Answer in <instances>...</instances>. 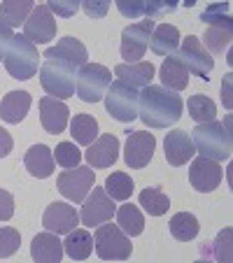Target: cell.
Wrapping results in <instances>:
<instances>
[{
  "instance_id": "obj_1",
  "label": "cell",
  "mask_w": 233,
  "mask_h": 263,
  "mask_svg": "<svg viewBox=\"0 0 233 263\" xmlns=\"http://www.w3.org/2000/svg\"><path fill=\"white\" fill-rule=\"evenodd\" d=\"M184 103L177 96V91H170L166 86H145L140 93V109L138 117L149 128H168L177 124L182 117Z\"/></svg>"
},
{
  "instance_id": "obj_2",
  "label": "cell",
  "mask_w": 233,
  "mask_h": 263,
  "mask_svg": "<svg viewBox=\"0 0 233 263\" xmlns=\"http://www.w3.org/2000/svg\"><path fill=\"white\" fill-rule=\"evenodd\" d=\"M191 142L196 147L201 156L212 161H226L231 159L233 152V138H231V128L228 124L222 121H205L199 124L191 130Z\"/></svg>"
},
{
  "instance_id": "obj_3",
  "label": "cell",
  "mask_w": 233,
  "mask_h": 263,
  "mask_svg": "<svg viewBox=\"0 0 233 263\" xmlns=\"http://www.w3.org/2000/svg\"><path fill=\"white\" fill-rule=\"evenodd\" d=\"M5 68L7 72L14 77V80H30L35 77V72L40 70V54H38V47L30 40H26L24 35H14L5 51Z\"/></svg>"
},
{
  "instance_id": "obj_4",
  "label": "cell",
  "mask_w": 233,
  "mask_h": 263,
  "mask_svg": "<svg viewBox=\"0 0 233 263\" xmlns=\"http://www.w3.org/2000/svg\"><path fill=\"white\" fill-rule=\"evenodd\" d=\"M94 247L98 258H103V261H126V258H131V252H133L131 238L117 223H110V221L96 226Z\"/></svg>"
},
{
  "instance_id": "obj_5",
  "label": "cell",
  "mask_w": 233,
  "mask_h": 263,
  "mask_svg": "<svg viewBox=\"0 0 233 263\" xmlns=\"http://www.w3.org/2000/svg\"><path fill=\"white\" fill-rule=\"evenodd\" d=\"M75 72L73 65L56 59H45L40 65V84L51 98L65 100L75 96Z\"/></svg>"
},
{
  "instance_id": "obj_6",
  "label": "cell",
  "mask_w": 233,
  "mask_h": 263,
  "mask_svg": "<svg viewBox=\"0 0 233 263\" xmlns=\"http://www.w3.org/2000/svg\"><path fill=\"white\" fill-rule=\"evenodd\" d=\"M110 84H112V72L105 65L86 63L75 77V93L84 103H98L100 98H105Z\"/></svg>"
},
{
  "instance_id": "obj_7",
  "label": "cell",
  "mask_w": 233,
  "mask_h": 263,
  "mask_svg": "<svg viewBox=\"0 0 233 263\" xmlns=\"http://www.w3.org/2000/svg\"><path fill=\"white\" fill-rule=\"evenodd\" d=\"M105 109L110 112V117L121 124L138 119V109H140V93L138 89L124 84L121 80L112 82L105 93Z\"/></svg>"
},
{
  "instance_id": "obj_8",
  "label": "cell",
  "mask_w": 233,
  "mask_h": 263,
  "mask_svg": "<svg viewBox=\"0 0 233 263\" xmlns=\"http://www.w3.org/2000/svg\"><path fill=\"white\" fill-rule=\"evenodd\" d=\"M94 184H96V173L91 170V165H77L73 170H65L56 179L61 196L68 198L70 203H82L89 196V191L94 189Z\"/></svg>"
},
{
  "instance_id": "obj_9",
  "label": "cell",
  "mask_w": 233,
  "mask_h": 263,
  "mask_svg": "<svg viewBox=\"0 0 233 263\" xmlns=\"http://www.w3.org/2000/svg\"><path fill=\"white\" fill-rule=\"evenodd\" d=\"M175 56H177V61L189 72L201 77V80H208V74L212 72V68H214V59L208 54V49H205L203 42H201L196 35H187Z\"/></svg>"
},
{
  "instance_id": "obj_10",
  "label": "cell",
  "mask_w": 233,
  "mask_h": 263,
  "mask_svg": "<svg viewBox=\"0 0 233 263\" xmlns=\"http://www.w3.org/2000/svg\"><path fill=\"white\" fill-rule=\"evenodd\" d=\"M154 19H145L138 21V24H131L121 30V59L126 63H138L140 59L145 56L149 47V37H152V30H154Z\"/></svg>"
},
{
  "instance_id": "obj_11",
  "label": "cell",
  "mask_w": 233,
  "mask_h": 263,
  "mask_svg": "<svg viewBox=\"0 0 233 263\" xmlns=\"http://www.w3.org/2000/svg\"><path fill=\"white\" fill-rule=\"evenodd\" d=\"M114 212H117V205H114V200L107 196V191H105L103 186H96L94 184V189L89 191V196L82 200L80 221L84 223V226H89V229H94V226H100V223L110 221V219L114 217Z\"/></svg>"
},
{
  "instance_id": "obj_12",
  "label": "cell",
  "mask_w": 233,
  "mask_h": 263,
  "mask_svg": "<svg viewBox=\"0 0 233 263\" xmlns=\"http://www.w3.org/2000/svg\"><path fill=\"white\" fill-rule=\"evenodd\" d=\"M24 37L33 45H47L56 37V19L47 5L33 7L30 16L24 24Z\"/></svg>"
},
{
  "instance_id": "obj_13",
  "label": "cell",
  "mask_w": 233,
  "mask_h": 263,
  "mask_svg": "<svg viewBox=\"0 0 233 263\" xmlns=\"http://www.w3.org/2000/svg\"><path fill=\"white\" fill-rule=\"evenodd\" d=\"M156 149V138L147 130H133L126 138V147H124V161L129 168L140 170L145 165H149Z\"/></svg>"
},
{
  "instance_id": "obj_14",
  "label": "cell",
  "mask_w": 233,
  "mask_h": 263,
  "mask_svg": "<svg viewBox=\"0 0 233 263\" xmlns=\"http://www.w3.org/2000/svg\"><path fill=\"white\" fill-rule=\"evenodd\" d=\"M224 179V168L219 165V161L205 159V156H199V159L191 161V168H189V182L196 191L201 194H210L222 184Z\"/></svg>"
},
{
  "instance_id": "obj_15",
  "label": "cell",
  "mask_w": 233,
  "mask_h": 263,
  "mask_svg": "<svg viewBox=\"0 0 233 263\" xmlns=\"http://www.w3.org/2000/svg\"><path fill=\"white\" fill-rule=\"evenodd\" d=\"M80 223V212L70 203H51L42 214V226L56 235H65Z\"/></svg>"
},
{
  "instance_id": "obj_16",
  "label": "cell",
  "mask_w": 233,
  "mask_h": 263,
  "mask_svg": "<svg viewBox=\"0 0 233 263\" xmlns=\"http://www.w3.org/2000/svg\"><path fill=\"white\" fill-rule=\"evenodd\" d=\"M84 156L89 161V165H94V168H98V170L110 168V165H114L117 159H119V138L112 133L100 135V138H96L89 144Z\"/></svg>"
},
{
  "instance_id": "obj_17",
  "label": "cell",
  "mask_w": 233,
  "mask_h": 263,
  "mask_svg": "<svg viewBox=\"0 0 233 263\" xmlns=\"http://www.w3.org/2000/svg\"><path fill=\"white\" fill-rule=\"evenodd\" d=\"M42 59H56V61H63V63L73 65L75 70H80L82 65H86V59H89V51L86 47L82 45L80 40L75 37H63V40L56 42V47H47Z\"/></svg>"
},
{
  "instance_id": "obj_18",
  "label": "cell",
  "mask_w": 233,
  "mask_h": 263,
  "mask_svg": "<svg viewBox=\"0 0 233 263\" xmlns=\"http://www.w3.org/2000/svg\"><path fill=\"white\" fill-rule=\"evenodd\" d=\"M164 149H166V161L175 168L184 165L189 159H193L196 154V147L191 142V135L187 130H170L166 133V140H164Z\"/></svg>"
},
{
  "instance_id": "obj_19",
  "label": "cell",
  "mask_w": 233,
  "mask_h": 263,
  "mask_svg": "<svg viewBox=\"0 0 233 263\" xmlns=\"http://www.w3.org/2000/svg\"><path fill=\"white\" fill-rule=\"evenodd\" d=\"M68 117H70V109L63 100H56L51 96H45L40 100V121L49 135L63 133L65 126H68Z\"/></svg>"
},
{
  "instance_id": "obj_20",
  "label": "cell",
  "mask_w": 233,
  "mask_h": 263,
  "mask_svg": "<svg viewBox=\"0 0 233 263\" xmlns=\"http://www.w3.org/2000/svg\"><path fill=\"white\" fill-rule=\"evenodd\" d=\"M24 165L33 177L38 179H47L54 175L56 161H54V152L47 144H33L24 156Z\"/></svg>"
},
{
  "instance_id": "obj_21",
  "label": "cell",
  "mask_w": 233,
  "mask_h": 263,
  "mask_svg": "<svg viewBox=\"0 0 233 263\" xmlns=\"http://www.w3.org/2000/svg\"><path fill=\"white\" fill-rule=\"evenodd\" d=\"M30 256L38 263H59L63 258V242L51 231L35 235L30 245Z\"/></svg>"
},
{
  "instance_id": "obj_22",
  "label": "cell",
  "mask_w": 233,
  "mask_h": 263,
  "mask_svg": "<svg viewBox=\"0 0 233 263\" xmlns=\"http://www.w3.org/2000/svg\"><path fill=\"white\" fill-rule=\"evenodd\" d=\"M154 68L149 61H138V63H119L114 68V74L119 77L124 84L133 86V89H145L149 86V82L154 80Z\"/></svg>"
},
{
  "instance_id": "obj_23",
  "label": "cell",
  "mask_w": 233,
  "mask_h": 263,
  "mask_svg": "<svg viewBox=\"0 0 233 263\" xmlns=\"http://www.w3.org/2000/svg\"><path fill=\"white\" fill-rule=\"evenodd\" d=\"M30 103H33V98L28 91H10L0 103V119L5 124H19L28 115Z\"/></svg>"
},
{
  "instance_id": "obj_24",
  "label": "cell",
  "mask_w": 233,
  "mask_h": 263,
  "mask_svg": "<svg viewBox=\"0 0 233 263\" xmlns=\"http://www.w3.org/2000/svg\"><path fill=\"white\" fill-rule=\"evenodd\" d=\"M203 40L208 47V54H222L224 49H226L228 45H231L233 40V26H231V16H226V19L217 21V24H210L208 28H205V35H203ZM201 40V42H203Z\"/></svg>"
},
{
  "instance_id": "obj_25",
  "label": "cell",
  "mask_w": 233,
  "mask_h": 263,
  "mask_svg": "<svg viewBox=\"0 0 233 263\" xmlns=\"http://www.w3.org/2000/svg\"><path fill=\"white\" fill-rule=\"evenodd\" d=\"M63 252L68 254L73 261H84L94 252V235L86 229H73L70 233H65L63 240Z\"/></svg>"
},
{
  "instance_id": "obj_26",
  "label": "cell",
  "mask_w": 233,
  "mask_h": 263,
  "mask_svg": "<svg viewBox=\"0 0 233 263\" xmlns=\"http://www.w3.org/2000/svg\"><path fill=\"white\" fill-rule=\"evenodd\" d=\"M159 77L166 89H170V91H184L189 84V70L180 63L175 54L164 59V63H161V68H159Z\"/></svg>"
},
{
  "instance_id": "obj_27",
  "label": "cell",
  "mask_w": 233,
  "mask_h": 263,
  "mask_svg": "<svg viewBox=\"0 0 233 263\" xmlns=\"http://www.w3.org/2000/svg\"><path fill=\"white\" fill-rule=\"evenodd\" d=\"M180 45V30L170 24L154 26L152 37H149V47L156 56H170Z\"/></svg>"
},
{
  "instance_id": "obj_28",
  "label": "cell",
  "mask_w": 233,
  "mask_h": 263,
  "mask_svg": "<svg viewBox=\"0 0 233 263\" xmlns=\"http://www.w3.org/2000/svg\"><path fill=\"white\" fill-rule=\"evenodd\" d=\"M114 217H117V226L129 238H135V235H140L145 231V217L133 203H124L121 208H117Z\"/></svg>"
},
{
  "instance_id": "obj_29",
  "label": "cell",
  "mask_w": 233,
  "mask_h": 263,
  "mask_svg": "<svg viewBox=\"0 0 233 263\" xmlns=\"http://www.w3.org/2000/svg\"><path fill=\"white\" fill-rule=\"evenodd\" d=\"M170 233H173L175 240H180V242H189V240H193L196 235H199L201 226H199V219L193 217L191 212H177L173 214V219H170Z\"/></svg>"
},
{
  "instance_id": "obj_30",
  "label": "cell",
  "mask_w": 233,
  "mask_h": 263,
  "mask_svg": "<svg viewBox=\"0 0 233 263\" xmlns=\"http://www.w3.org/2000/svg\"><path fill=\"white\" fill-rule=\"evenodd\" d=\"M70 135L75 138L77 144L89 147L98 138V121L91 115H75V119L70 121Z\"/></svg>"
},
{
  "instance_id": "obj_31",
  "label": "cell",
  "mask_w": 233,
  "mask_h": 263,
  "mask_svg": "<svg viewBox=\"0 0 233 263\" xmlns=\"http://www.w3.org/2000/svg\"><path fill=\"white\" fill-rule=\"evenodd\" d=\"M30 12H33V3L30 0H7V3L0 5V21L12 28V26L26 24Z\"/></svg>"
},
{
  "instance_id": "obj_32",
  "label": "cell",
  "mask_w": 233,
  "mask_h": 263,
  "mask_svg": "<svg viewBox=\"0 0 233 263\" xmlns=\"http://www.w3.org/2000/svg\"><path fill=\"white\" fill-rule=\"evenodd\" d=\"M138 203H140V208H145V212H147L149 217H161V214H166L170 208L168 196L161 189H154V186H147L145 191H140Z\"/></svg>"
},
{
  "instance_id": "obj_33",
  "label": "cell",
  "mask_w": 233,
  "mask_h": 263,
  "mask_svg": "<svg viewBox=\"0 0 233 263\" xmlns=\"http://www.w3.org/2000/svg\"><path fill=\"white\" fill-rule=\"evenodd\" d=\"M187 109L189 117H191L196 124H205V121H212L217 115V105L203 93H196L187 100Z\"/></svg>"
},
{
  "instance_id": "obj_34",
  "label": "cell",
  "mask_w": 233,
  "mask_h": 263,
  "mask_svg": "<svg viewBox=\"0 0 233 263\" xmlns=\"http://www.w3.org/2000/svg\"><path fill=\"white\" fill-rule=\"evenodd\" d=\"M105 191L112 200H129L131 194H133V179L126 173H112L107 179H105Z\"/></svg>"
},
{
  "instance_id": "obj_35",
  "label": "cell",
  "mask_w": 233,
  "mask_h": 263,
  "mask_svg": "<svg viewBox=\"0 0 233 263\" xmlns=\"http://www.w3.org/2000/svg\"><path fill=\"white\" fill-rule=\"evenodd\" d=\"M54 161L65 170H73L80 165L82 161V152L75 147V142H61L56 144V152H54Z\"/></svg>"
},
{
  "instance_id": "obj_36",
  "label": "cell",
  "mask_w": 233,
  "mask_h": 263,
  "mask_svg": "<svg viewBox=\"0 0 233 263\" xmlns=\"http://www.w3.org/2000/svg\"><path fill=\"white\" fill-rule=\"evenodd\" d=\"M21 245V235L16 229H10V226H3L0 229V258H10L19 252Z\"/></svg>"
},
{
  "instance_id": "obj_37",
  "label": "cell",
  "mask_w": 233,
  "mask_h": 263,
  "mask_svg": "<svg viewBox=\"0 0 233 263\" xmlns=\"http://www.w3.org/2000/svg\"><path fill=\"white\" fill-rule=\"evenodd\" d=\"M47 7H49L51 14L70 19V16H75V12L80 10V3H77V0H49Z\"/></svg>"
},
{
  "instance_id": "obj_38",
  "label": "cell",
  "mask_w": 233,
  "mask_h": 263,
  "mask_svg": "<svg viewBox=\"0 0 233 263\" xmlns=\"http://www.w3.org/2000/svg\"><path fill=\"white\" fill-rule=\"evenodd\" d=\"M226 12H228V3H212L210 7H205V12L201 14V21H205V24H217V21L226 19Z\"/></svg>"
},
{
  "instance_id": "obj_39",
  "label": "cell",
  "mask_w": 233,
  "mask_h": 263,
  "mask_svg": "<svg viewBox=\"0 0 233 263\" xmlns=\"http://www.w3.org/2000/svg\"><path fill=\"white\" fill-rule=\"evenodd\" d=\"M117 10L129 19H140V16H147V3H124V0H119Z\"/></svg>"
},
{
  "instance_id": "obj_40",
  "label": "cell",
  "mask_w": 233,
  "mask_h": 263,
  "mask_svg": "<svg viewBox=\"0 0 233 263\" xmlns=\"http://www.w3.org/2000/svg\"><path fill=\"white\" fill-rule=\"evenodd\" d=\"M14 217V196L0 189V221H10Z\"/></svg>"
},
{
  "instance_id": "obj_41",
  "label": "cell",
  "mask_w": 233,
  "mask_h": 263,
  "mask_svg": "<svg viewBox=\"0 0 233 263\" xmlns=\"http://www.w3.org/2000/svg\"><path fill=\"white\" fill-rule=\"evenodd\" d=\"M82 7H84V12L89 16H94V19H100V16L107 14L110 3H107V0H84V3H82Z\"/></svg>"
},
{
  "instance_id": "obj_42",
  "label": "cell",
  "mask_w": 233,
  "mask_h": 263,
  "mask_svg": "<svg viewBox=\"0 0 233 263\" xmlns=\"http://www.w3.org/2000/svg\"><path fill=\"white\" fill-rule=\"evenodd\" d=\"M12 37H14L12 28L7 24H3V21H0V61L5 59V51H7V47H10Z\"/></svg>"
},
{
  "instance_id": "obj_43",
  "label": "cell",
  "mask_w": 233,
  "mask_h": 263,
  "mask_svg": "<svg viewBox=\"0 0 233 263\" xmlns=\"http://www.w3.org/2000/svg\"><path fill=\"white\" fill-rule=\"evenodd\" d=\"M12 147H14V140H12L10 130H5L0 126V159H5V156L12 152Z\"/></svg>"
}]
</instances>
